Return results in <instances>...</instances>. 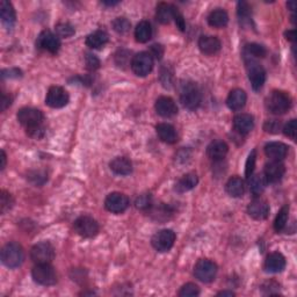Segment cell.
<instances>
[{"mask_svg": "<svg viewBox=\"0 0 297 297\" xmlns=\"http://www.w3.org/2000/svg\"><path fill=\"white\" fill-rule=\"evenodd\" d=\"M197 183H199L197 175L195 173H187L175 184V191L178 193H186L196 187Z\"/></svg>", "mask_w": 297, "mask_h": 297, "instance_id": "f1b7e54d", "label": "cell"}, {"mask_svg": "<svg viewBox=\"0 0 297 297\" xmlns=\"http://www.w3.org/2000/svg\"><path fill=\"white\" fill-rule=\"evenodd\" d=\"M229 22L228 13L222 10V8H217V10L213 11L208 16V24L214 27V28H223L226 27Z\"/></svg>", "mask_w": 297, "mask_h": 297, "instance_id": "4dcf8cb0", "label": "cell"}, {"mask_svg": "<svg viewBox=\"0 0 297 297\" xmlns=\"http://www.w3.org/2000/svg\"><path fill=\"white\" fill-rule=\"evenodd\" d=\"M69 93L61 86H51L46 98V103L51 108H63L69 102Z\"/></svg>", "mask_w": 297, "mask_h": 297, "instance_id": "4fadbf2b", "label": "cell"}, {"mask_svg": "<svg viewBox=\"0 0 297 297\" xmlns=\"http://www.w3.org/2000/svg\"><path fill=\"white\" fill-rule=\"evenodd\" d=\"M287 6H288V8H290V11H294L295 10V2L287 3Z\"/></svg>", "mask_w": 297, "mask_h": 297, "instance_id": "9f6ffc18", "label": "cell"}, {"mask_svg": "<svg viewBox=\"0 0 297 297\" xmlns=\"http://www.w3.org/2000/svg\"><path fill=\"white\" fill-rule=\"evenodd\" d=\"M25 260V252L17 243H8L2 250V263L8 268L20 267Z\"/></svg>", "mask_w": 297, "mask_h": 297, "instance_id": "6da1fadb", "label": "cell"}, {"mask_svg": "<svg viewBox=\"0 0 297 297\" xmlns=\"http://www.w3.org/2000/svg\"><path fill=\"white\" fill-rule=\"evenodd\" d=\"M222 44H220L219 40L216 36H201L199 40V48L202 53L208 56L216 55L219 50Z\"/></svg>", "mask_w": 297, "mask_h": 297, "instance_id": "e0dca14e", "label": "cell"}, {"mask_svg": "<svg viewBox=\"0 0 297 297\" xmlns=\"http://www.w3.org/2000/svg\"><path fill=\"white\" fill-rule=\"evenodd\" d=\"M34 281L41 286H53L57 282V275L50 264H38L31 271Z\"/></svg>", "mask_w": 297, "mask_h": 297, "instance_id": "277c9868", "label": "cell"}, {"mask_svg": "<svg viewBox=\"0 0 297 297\" xmlns=\"http://www.w3.org/2000/svg\"><path fill=\"white\" fill-rule=\"evenodd\" d=\"M44 128L43 125H38V127H34V128H29L27 129V134H28V136L33 137V138H42L44 136Z\"/></svg>", "mask_w": 297, "mask_h": 297, "instance_id": "bcb514c9", "label": "cell"}, {"mask_svg": "<svg viewBox=\"0 0 297 297\" xmlns=\"http://www.w3.org/2000/svg\"><path fill=\"white\" fill-rule=\"evenodd\" d=\"M286 38L288 41L295 42L296 41V31L295 30H288L286 31Z\"/></svg>", "mask_w": 297, "mask_h": 297, "instance_id": "f5cc1de1", "label": "cell"}, {"mask_svg": "<svg viewBox=\"0 0 297 297\" xmlns=\"http://www.w3.org/2000/svg\"><path fill=\"white\" fill-rule=\"evenodd\" d=\"M75 231L84 238H93L98 235L99 224L94 218L89 216H82L75 220Z\"/></svg>", "mask_w": 297, "mask_h": 297, "instance_id": "30bf717a", "label": "cell"}, {"mask_svg": "<svg viewBox=\"0 0 297 297\" xmlns=\"http://www.w3.org/2000/svg\"><path fill=\"white\" fill-rule=\"evenodd\" d=\"M135 205H136V207H137L138 209H142V210L143 209H148L152 206L151 195L150 194L139 195L136 199V202H135Z\"/></svg>", "mask_w": 297, "mask_h": 297, "instance_id": "7bdbcfd3", "label": "cell"}, {"mask_svg": "<svg viewBox=\"0 0 297 297\" xmlns=\"http://www.w3.org/2000/svg\"><path fill=\"white\" fill-rule=\"evenodd\" d=\"M43 113L40 109H36V108H21V109L17 112V121L26 127V129L38 127V125H41L43 122Z\"/></svg>", "mask_w": 297, "mask_h": 297, "instance_id": "ba28073f", "label": "cell"}, {"mask_svg": "<svg viewBox=\"0 0 297 297\" xmlns=\"http://www.w3.org/2000/svg\"><path fill=\"white\" fill-rule=\"evenodd\" d=\"M5 166H6V154L5 151L2 150V165H0V168H2V170H4Z\"/></svg>", "mask_w": 297, "mask_h": 297, "instance_id": "11a10c76", "label": "cell"}, {"mask_svg": "<svg viewBox=\"0 0 297 297\" xmlns=\"http://www.w3.org/2000/svg\"><path fill=\"white\" fill-rule=\"evenodd\" d=\"M229 151V146L226 142L223 141H214L211 142L208 147H207V155L210 159H213L215 161H218V160H222L224 157L227 156Z\"/></svg>", "mask_w": 297, "mask_h": 297, "instance_id": "603a6c76", "label": "cell"}, {"mask_svg": "<svg viewBox=\"0 0 297 297\" xmlns=\"http://www.w3.org/2000/svg\"><path fill=\"white\" fill-rule=\"evenodd\" d=\"M112 26H113V28L116 33H119V34L128 33L130 27H132L129 20L125 19V17H116V19L112 22Z\"/></svg>", "mask_w": 297, "mask_h": 297, "instance_id": "8d00e7d4", "label": "cell"}, {"mask_svg": "<svg viewBox=\"0 0 297 297\" xmlns=\"http://www.w3.org/2000/svg\"><path fill=\"white\" fill-rule=\"evenodd\" d=\"M157 135L161 141L168 144H174L178 141V135L173 125L169 123H159L156 127Z\"/></svg>", "mask_w": 297, "mask_h": 297, "instance_id": "d4e9b609", "label": "cell"}, {"mask_svg": "<svg viewBox=\"0 0 297 297\" xmlns=\"http://www.w3.org/2000/svg\"><path fill=\"white\" fill-rule=\"evenodd\" d=\"M288 216H289V206L282 207L281 210L279 211L275 220H274V229H275L276 232L285 230L288 222Z\"/></svg>", "mask_w": 297, "mask_h": 297, "instance_id": "d590c367", "label": "cell"}, {"mask_svg": "<svg viewBox=\"0 0 297 297\" xmlns=\"http://www.w3.org/2000/svg\"><path fill=\"white\" fill-rule=\"evenodd\" d=\"M255 160H256V150H253L249 155V158L246 160V168H245V174L246 178L250 179L251 175H253L254 166H255Z\"/></svg>", "mask_w": 297, "mask_h": 297, "instance_id": "60d3db41", "label": "cell"}, {"mask_svg": "<svg viewBox=\"0 0 297 297\" xmlns=\"http://www.w3.org/2000/svg\"><path fill=\"white\" fill-rule=\"evenodd\" d=\"M11 101H12V99H11L10 97H7V96H5V94H4V96H3V100H2V110H3V112L5 110L8 106H11Z\"/></svg>", "mask_w": 297, "mask_h": 297, "instance_id": "816d5d0a", "label": "cell"}, {"mask_svg": "<svg viewBox=\"0 0 297 297\" xmlns=\"http://www.w3.org/2000/svg\"><path fill=\"white\" fill-rule=\"evenodd\" d=\"M286 168L281 161H274L268 163L265 166V178H266L267 182H277L282 179L285 175Z\"/></svg>", "mask_w": 297, "mask_h": 297, "instance_id": "ac0fdd59", "label": "cell"}, {"mask_svg": "<svg viewBox=\"0 0 297 297\" xmlns=\"http://www.w3.org/2000/svg\"><path fill=\"white\" fill-rule=\"evenodd\" d=\"M254 127L253 116L250 114H238L233 119V128L237 133L247 135Z\"/></svg>", "mask_w": 297, "mask_h": 297, "instance_id": "7402d4cb", "label": "cell"}, {"mask_svg": "<svg viewBox=\"0 0 297 297\" xmlns=\"http://www.w3.org/2000/svg\"><path fill=\"white\" fill-rule=\"evenodd\" d=\"M105 207L108 211H110V213L113 214L124 213L129 207V199L127 195L122 194V193H110V194L106 197Z\"/></svg>", "mask_w": 297, "mask_h": 297, "instance_id": "7c38bea8", "label": "cell"}, {"mask_svg": "<svg viewBox=\"0 0 297 297\" xmlns=\"http://www.w3.org/2000/svg\"><path fill=\"white\" fill-rule=\"evenodd\" d=\"M173 20L175 21V24H177L178 28L183 31L184 28H186V25H184V20H183V16L181 15V13L178 11V8H175V12H174V17Z\"/></svg>", "mask_w": 297, "mask_h": 297, "instance_id": "c3c4849f", "label": "cell"}, {"mask_svg": "<svg viewBox=\"0 0 297 297\" xmlns=\"http://www.w3.org/2000/svg\"><path fill=\"white\" fill-rule=\"evenodd\" d=\"M217 274V265L208 259H201L194 267V275L201 282L209 283L215 280Z\"/></svg>", "mask_w": 297, "mask_h": 297, "instance_id": "52a82bcc", "label": "cell"}, {"mask_svg": "<svg viewBox=\"0 0 297 297\" xmlns=\"http://www.w3.org/2000/svg\"><path fill=\"white\" fill-rule=\"evenodd\" d=\"M264 129L266 130L267 133H272V134H276L280 130V122H277L276 120H269L265 123Z\"/></svg>", "mask_w": 297, "mask_h": 297, "instance_id": "7dc6e473", "label": "cell"}, {"mask_svg": "<svg viewBox=\"0 0 297 297\" xmlns=\"http://www.w3.org/2000/svg\"><path fill=\"white\" fill-rule=\"evenodd\" d=\"M250 182V191L253 196H259L262 195L265 188H266V183L267 180L265 178V175L262 174H255V175H251V178L249 179Z\"/></svg>", "mask_w": 297, "mask_h": 297, "instance_id": "d6a6232c", "label": "cell"}, {"mask_svg": "<svg viewBox=\"0 0 297 297\" xmlns=\"http://www.w3.org/2000/svg\"><path fill=\"white\" fill-rule=\"evenodd\" d=\"M286 267V258L279 252L271 253L265 262V269L268 273H280Z\"/></svg>", "mask_w": 297, "mask_h": 297, "instance_id": "44dd1931", "label": "cell"}, {"mask_svg": "<svg viewBox=\"0 0 297 297\" xmlns=\"http://www.w3.org/2000/svg\"><path fill=\"white\" fill-rule=\"evenodd\" d=\"M247 214L256 220L266 219L269 215V206L267 201L260 199V197H255L247 207Z\"/></svg>", "mask_w": 297, "mask_h": 297, "instance_id": "9a60e30c", "label": "cell"}, {"mask_svg": "<svg viewBox=\"0 0 297 297\" xmlns=\"http://www.w3.org/2000/svg\"><path fill=\"white\" fill-rule=\"evenodd\" d=\"M265 154L274 161H281L283 158H286L288 146L281 142H271L265 146Z\"/></svg>", "mask_w": 297, "mask_h": 297, "instance_id": "ffe728a7", "label": "cell"}, {"mask_svg": "<svg viewBox=\"0 0 297 297\" xmlns=\"http://www.w3.org/2000/svg\"><path fill=\"white\" fill-rule=\"evenodd\" d=\"M56 35L60 38H71L75 35V28L67 22H62L56 26Z\"/></svg>", "mask_w": 297, "mask_h": 297, "instance_id": "f35d334b", "label": "cell"}, {"mask_svg": "<svg viewBox=\"0 0 297 297\" xmlns=\"http://www.w3.org/2000/svg\"><path fill=\"white\" fill-rule=\"evenodd\" d=\"M3 78H19L21 77V71L17 69H11V70H4L2 72Z\"/></svg>", "mask_w": 297, "mask_h": 297, "instance_id": "681fc988", "label": "cell"}, {"mask_svg": "<svg viewBox=\"0 0 297 297\" xmlns=\"http://www.w3.org/2000/svg\"><path fill=\"white\" fill-rule=\"evenodd\" d=\"M200 294V288L195 283H186L179 291L180 297H194Z\"/></svg>", "mask_w": 297, "mask_h": 297, "instance_id": "74e56055", "label": "cell"}, {"mask_svg": "<svg viewBox=\"0 0 297 297\" xmlns=\"http://www.w3.org/2000/svg\"><path fill=\"white\" fill-rule=\"evenodd\" d=\"M85 62H86V66L88 70H97L100 67V61L97 56L92 55V53H86L85 56Z\"/></svg>", "mask_w": 297, "mask_h": 297, "instance_id": "ee69618b", "label": "cell"}, {"mask_svg": "<svg viewBox=\"0 0 297 297\" xmlns=\"http://www.w3.org/2000/svg\"><path fill=\"white\" fill-rule=\"evenodd\" d=\"M238 16H239L240 21H249L251 17V8L249 4L245 2L238 3Z\"/></svg>", "mask_w": 297, "mask_h": 297, "instance_id": "ab89813d", "label": "cell"}, {"mask_svg": "<svg viewBox=\"0 0 297 297\" xmlns=\"http://www.w3.org/2000/svg\"><path fill=\"white\" fill-rule=\"evenodd\" d=\"M12 203H13V201H12L11 194H8V193L5 191H3L2 192V200H0V205H2V213L4 214L6 210L10 209Z\"/></svg>", "mask_w": 297, "mask_h": 297, "instance_id": "f6af8a7d", "label": "cell"}, {"mask_svg": "<svg viewBox=\"0 0 297 297\" xmlns=\"http://www.w3.org/2000/svg\"><path fill=\"white\" fill-rule=\"evenodd\" d=\"M291 99L289 94L282 91H274L266 99V107L272 114L282 115L289 110Z\"/></svg>", "mask_w": 297, "mask_h": 297, "instance_id": "7a4b0ae2", "label": "cell"}, {"mask_svg": "<svg viewBox=\"0 0 297 297\" xmlns=\"http://www.w3.org/2000/svg\"><path fill=\"white\" fill-rule=\"evenodd\" d=\"M217 296H235V292L233 291H230V290H223V291H220L217 294Z\"/></svg>", "mask_w": 297, "mask_h": 297, "instance_id": "db71d44e", "label": "cell"}, {"mask_svg": "<svg viewBox=\"0 0 297 297\" xmlns=\"http://www.w3.org/2000/svg\"><path fill=\"white\" fill-rule=\"evenodd\" d=\"M108 42V34L105 30H96L86 38V44L92 49H101Z\"/></svg>", "mask_w": 297, "mask_h": 297, "instance_id": "f546056e", "label": "cell"}, {"mask_svg": "<svg viewBox=\"0 0 297 297\" xmlns=\"http://www.w3.org/2000/svg\"><path fill=\"white\" fill-rule=\"evenodd\" d=\"M246 66H247V73H249V79L252 85V88L254 91H259L263 88L265 82H266V71L264 67L256 63L252 58L245 57Z\"/></svg>", "mask_w": 297, "mask_h": 297, "instance_id": "5b68a950", "label": "cell"}, {"mask_svg": "<svg viewBox=\"0 0 297 297\" xmlns=\"http://www.w3.org/2000/svg\"><path fill=\"white\" fill-rule=\"evenodd\" d=\"M30 258L33 262L38 264H50L55 258V249L48 242L39 243L33 246L30 251Z\"/></svg>", "mask_w": 297, "mask_h": 297, "instance_id": "8992f818", "label": "cell"}, {"mask_svg": "<svg viewBox=\"0 0 297 297\" xmlns=\"http://www.w3.org/2000/svg\"><path fill=\"white\" fill-rule=\"evenodd\" d=\"M226 188L228 194L232 197H242L245 193V183L243 179L238 177H233L229 180Z\"/></svg>", "mask_w": 297, "mask_h": 297, "instance_id": "1f68e13d", "label": "cell"}, {"mask_svg": "<svg viewBox=\"0 0 297 297\" xmlns=\"http://www.w3.org/2000/svg\"><path fill=\"white\" fill-rule=\"evenodd\" d=\"M283 133H285L287 137H289L292 139V141H295L296 133H297V121L294 119L290 120L289 122L283 127Z\"/></svg>", "mask_w": 297, "mask_h": 297, "instance_id": "b9f144b4", "label": "cell"}, {"mask_svg": "<svg viewBox=\"0 0 297 297\" xmlns=\"http://www.w3.org/2000/svg\"><path fill=\"white\" fill-rule=\"evenodd\" d=\"M103 4H105V5H107V6H115V5H118V2H103Z\"/></svg>", "mask_w": 297, "mask_h": 297, "instance_id": "6f0895ef", "label": "cell"}, {"mask_svg": "<svg viewBox=\"0 0 297 297\" xmlns=\"http://www.w3.org/2000/svg\"><path fill=\"white\" fill-rule=\"evenodd\" d=\"M110 170L113 171L115 174L119 175H128L132 173L133 164L128 158L125 157H116L115 159L110 161Z\"/></svg>", "mask_w": 297, "mask_h": 297, "instance_id": "4316f807", "label": "cell"}, {"mask_svg": "<svg viewBox=\"0 0 297 297\" xmlns=\"http://www.w3.org/2000/svg\"><path fill=\"white\" fill-rule=\"evenodd\" d=\"M155 108L157 114L163 116V118H172V116L177 115L178 113L177 103L174 102L173 99L169 97H160L156 101Z\"/></svg>", "mask_w": 297, "mask_h": 297, "instance_id": "2e32d148", "label": "cell"}, {"mask_svg": "<svg viewBox=\"0 0 297 297\" xmlns=\"http://www.w3.org/2000/svg\"><path fill=\"white\" fill-rule=\"evenodd\" d=\"M152 51H154V55L156 56L157 60H160L161 57H163V47L161 46H157V44H155V46H152Z\"/></svg>", "mask_w": 297, "mask_h": 297, "instance_id": "f907efd6", "label": "cell"}, {"mask_svg": "<svg viewBox=\"0 0 297 297\" xmlns=\"http://www.w3.org/2000/svg\"><path fill=\"white\" fill-rule=\"evenodd\" d=\"M175 6L171 5V4L168 3H160L157 6V11H156V17L160 24L163 25H168L171 22V20L174 17V12H175Z\"/></svg>", "mask_w": 297, "mask_h": 297, "instance_id": "484cf974", "label": "cell"}, {"mask_svg": "<svg viewBox=\"0 0 297 297\" xmlns=\"http://www.w3.org/2000/svg\"><path fill=\"white\" fill-rule=\"evenodd\" d=\"M152 36V28L148 21H141L135 29V38L139 43H145Z\"/></svg>", "mask_w": 297, "mask_h": 297, "instance_id": "836d02e7", "label": "cell"}, {"mask_svg": "<svg viewBox=\"0 0 297 297\" xmlns=\"http://www.w3.org/2000/svg\"><path fill=\"white\" fill-rule=\"evenodd\" d=\"M202 100L201 91L195 83L183 84L180 89V101L187 109L195 110Z\"/></svg>", "mask_w": 297, "mask_h": 297, "instance_id": "3957f363", "label": "cell"}, {"mask_svg": "<svg viewBox=\"0 0 297 297\" xmlns=\"http://www.w3.org/2000/svg\"><path fill=\"white\" fill-rule=\"evenodd\" d=\"M175 242V233L170 229H164L155 233L151 239L152 246L158 252H169Z\"/></svg>", "mask_w": 297, "mask_h": 297, "instance_id": "8fae6325", "label": "cell"}, {"mask_svg": "<svg viewBox=\"0 0 297 297\" xmlns=\"http://www.w3.org/2000/svg\"><path fill=\"white\" fill-rule=\"evenodd\" d=\"M150 216L157 222H165L173 216V210L170 206L160 203L156 207H150Z\"/></svg>", "mask_w": 297, "mask_h": 297, "instance_id": "83f0119b", "label": "cell"}, {"mask_svg": "<svg viewBox=\"0 0 297 297\" xmlns=\"http://www.w3.org/2000/svg\"><path fill=\"white\" fill-rule=\"evenodd\" d=\"M0 17H2V22L5 26V28L11 30L14 27L16 19L15 11L12 4L7 0H3L0 3Z\"/></svg>", "mask_w": 297, "mask_h": 297, "instance_id": "d6986e66", "label": "cell"}, {"mask_svg": "<svg viewBox=\"0 0 297 297\" xmlns=\"http://www.w3.org/2000/svg\"><path fill=\"white\" fill-rule=\"evenodd\" d=\"M132 69L138 77H145L154 69V58L148 52H139L132 61Z\"/></svg>", "mask_w": 297, "mask_h": 297, "instance_id": "9c48e42d", "label": "cell"}, {"mask_svg": "<svg viewBox=\"0 0 297 297\" xmlns=\"http://www.w3.org/2000/svg\"><path fill=\"white\" fill-rule=\"evenodd\" d=\"M247 100L246 93L240 88L232 89L227 99V105L231 110H239L245 106Z\"/></svg>", "mask_w": 297, "mask_h": 297, "instance_id": "cb8c5ba5", "label": "cell"}, {"mask_svg": "<svg viewBox=\"0 0 297 297\" xmlns=\"http://www.w3.org/2000/svg\"><path fill=\"white\" fill-rule=\"evenodd\" d=\"M245 57H249V58H264L265 56L267 55V50L266 48L262 44H258V43H250V44H246L245 47Z\"/></svg>", "mask_w": 297, "mask_h": 297, "instance_id": "e575fe53", "label": "cell"}, {"mask_svg": "<svg viewBox=\"0 0 297 297\" xmlns=\"http://www.w3.org/2000/svg\"><path fill=\"white\" fill-rule=\"evenodd\" d=\"M36 44L40 49H43L50 53H56L61 48V40L50 30H43L38 38Z\"/></svg>", "mask_w": 297, "mask_h": 297, "instance_id": "5bb4252c", "label": "cell"}]
</instances>
